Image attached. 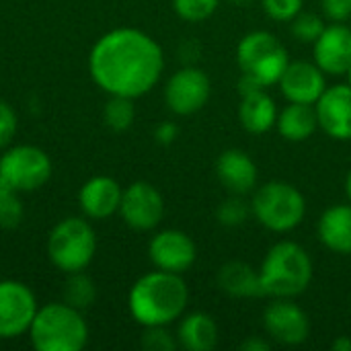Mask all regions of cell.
Instances as JSON below:
<instances>
[{
    "instance_id": "obj_32",
    "label": "cell",
    "mask_w": 351,
    "mask_h": 351,
    "mask_svg": "<svg viewBox=\"0 0 351 351\" xmlns=\"http://www.w3.org/2000/svg\"><path fill=\"white\" fill-rule=\"evenodd\" d=\"M16 132V115L8 103L0 101V148L6 146Z\"/></svg>"
},
{
    "instance_id": "obj_7",
    "label": "cell",
    "mask_w": 351,
    "mask_h": 351,
    "mask_svg": "<svg viewBox=\"0 0 351 351\" xmlns=\"http://www.w3.org/2000/svg\"><path fill=\"white\" fill-rule=\"evenodd\" d=\"M95 251V230L80 218L62 220L47 239V255L51 263L66 274L82 271L93 261Z\"/></svg>"
},
{
    "instance_id": "obj_15",
    "label": "cell",
    "mask_w": 351,
    "mask_h": 351,
    "mask_svg": "<svg viewBox=\"0 0 351 351\" xmlns=\"http://www.w3.org/2000/svg\"><path fill=\"white\" fill-rule=\"evenodd\" d=\"M313 62L331 76L348 74L351 66V27L331 23L313 43Z\"/></svg>"
},
{
    "instance_id": "obj_13",
    "label": "cell",
    "mask_w": 351,
    "mask_h": 351,
    "mask_svg": "<svg viewBox=\"0 0 351 351\" xmlns=\"http://www.w3.org/2000/svg\"><path fill=\"white\" fill-rule=\"evenodd\" d=\"M148 255L156 269L183 276L195 263L197 247L187 232L177 228H167L152 237L148 245Z\"/></svg>"
},
{
    "instance_id": "obj_10",
    "label": "cell",
    "mask_w": 351,
    "mask_h": 351,
    "mask_svg": "<svg viewBox=\"0 0 351 351\" xmlns=\"http://www.w3.org/2000/svg\"><path fill=\"white\" fill-rule=\"evenodd\" d=\"M263 329L267 337L280 346H302L311 335V321L294 298H274L263 313Z\"/></svg>"
},
{
    "instance_id": "obj_30",
    "label": "cell",
    "mask_w": 351,
    "mask_h": 351,
    "mask_svg": "<svg viewBox=\"0 0 351 351\" xmlns=\"http://www.w3.org/2000/svg\"><path fill=\"white\" fill-rule=\"evenodd\" d=\"M263 12L278 21V23H290L298 12L304 10V0H261Z\"/></svg>"
},
{
    "instance_id": "obj_16",
    "label": "cell",
    "mask_w": 351,
    "mask_h": 351,
    "mask_svg": "<svg viewBox=\"0 0 351 351\" xmlns=\"http://www.w3.org/2000/svg\"><path fill=\"white\" fill-rule=\"evenodd\" d=\"M319 128L337 142L351 140V86H327L321 99L315 103Z\"/></svg>"
},
{
    "instance_id": "obj_40",
    "label": "cell",
    "mask_w": 351,
    "mask_h": 351,
    "mask_svg": "<svg viewBox=\"0 0 351 351\" xmlns=\"http://www.w3.org/2000/svg\"><path fill=\"white\" fill-rule=\"evenodd\" d=\"M350 4H351V0H350Z\"/></svg>"
},
{
    "instance_id": "obj_35",
    "label": "cell",
    "mask_w": 351,
    "mask_h": 351,
    "mask_svg": "<svg viewBox=\"0 0 351 351\" xmlns=\"http://www.w3.org/2000/svg\"><path fill=\"white\" fill-rule=\"evenodd\" d=\"M243 351H269L271 350V341L261 337V335H251L241 343Z\"/></svg>"
},
{
    "instance_id": "obj_34",
    "label": "cell",
    "mask_w": 351,
    "mask_h": 351,
    "mask_svg": "<svg viewBox=\"0 0 351 351\" xmlns=\"http://www.w3.org/2000/svg\"><path fill=\"white\" fill-rule=\"evenodd\" d=\"M177 136H179V128H177L173 121H162V123L156 125V130H154V138H156V142L162 144V146L173 144V142L177 140Z\"/></svg>"
},
{
    "instance_id": "obj_27",
    "label": "cell",
    "mask_w": 351,
    "mask_h": 351,
    "mask_svg": "<svg viewBox=\"0 0 351 351\" xmlns=\"http://www.w3.org/2000/svg\"><path fill=\"white\" fill-rule=\"evenodd\" d=\"M14 187L0 179V228H16L23 220V204Z\"/></svg>"
},
{
    "instance_id": "obj_9",
    "label": "cell",
    "mask_w": 351,
    "mask_h": 351,
    "mask_svg": "<svg viewBox=\"0 0 351 351\" xmlns=\"http://www.w3.org/2000/svg\"><path fill=\"white\" fill-rule=\"evenodd\" d=\"M212 95L210 76L195 66L177 70L165 86V103L175 115H193L202 111Z\"/></svg>"
},
{
    "instance_id": "obj_28",
    "label": "cell",
    "mask_w": 351,
    "mask_h": 351,
    "mask_svg": "<svg viewBox=\"0 0 351 351\" xmlns=\"http://www.w3.org/2000/svg\"><path fill=\"white\" fill-rule=\"evenodd\" d=\"M325 27L327 25H325L323 16H319L317 12H306V10L298 12L290 21V31H292L294 39L300 43H311V45L319 39V35L325 31Z\"/></svg>"
},
{
    "instance_id": "obj_17",
    "label": "cell",
    "mask_w": 351,
    "mask_h": 351,
    "mask_svg": "<svg viewBox=\"0 0 351 351\" xmlns=\"http://www.w3.org/2000/svg\"><path fill=\"white\" fill-rule=\"evenodd\" d=\"M216 177L228 193L247 195L257 187V165L241 148H228L216 158Z\"/></svg>"
},
{
    "instance_id": "obj_19",
    "label": "cell",
    "mask_w": 351,
    "mask_h": 351,
    "mask_svg": "<svg viewBox=\"0 0 351 351\" xmlns=\"http://www.w3.org/2000/svg\"><path fill=\"white\" fill-rule=\"evenodd\" d=\"M319 241L337 255H351V204H335L323 212L317 224Z\"/></svg>"
},
{
    "instance_id": "obj_29",
    "label": "cell",
    "mask_w": 351,
    "mask_h": 351,
    "mask_svg": "<svg viewBox=\"0 0 351 351\" xmlns=\"http://www.w3.org/2000/svg\"><path fill=\"white\" fill-rule=\"evenodd\" d=\"M218 4L220 0H173L175 12L187 23H202L210 19L216 12Z\"/></svg>"
},
{
    "instance_id": "obj_36",
    "label": "cell",
    "mask_w": 351,
    "mask_h": 351,
    "mask_svg": "<svg viewBox=\"0 0 351 351\" xmlns=\"http://www.w3.org/2000/svg\"><path fill=\"white\" fill-rule=\"evenodd\" d=\"M333 351H351V337L348 335H339L333 343H331Z\"/></svg>"
},
{
    "instance_id": "obj_38",
    "label": "cell",
    "mask_w": 351,
    "mask_h": 351,
    "mask_svg": "<svg viewBox=\"0 0 351 351\" xmlns=\"http://www.w3.org/2000/svg\"><path fill=\"white\" fill-rule=\"evenodd\" d=\"M232 2H237L239 6H247V4H251L253 0H232Z\"/></svg>"
},
{
    "instance_id": "obj_33",
    "label": "cell",
    "mask_w": 351,
    "mask_h": 351,
    "mask_svg": "<svg viewBox=\"0 0 351 351\" xmlns=\"http://www.w3.org/2000/svg\"><path fill=\"white\" fill-rule=\"evenodd\" d=\"M323 4V14L331 23H346L351 16L350 0H321Z\"/></svg>"
},
{
    "instance_id": "obj_22",
    "label": "cell",
    "mask_w": 351,
    "mask_h": 351,
    "mask_svg": "<svg viewBox=\"0 0 351 351\" xmlns=\"http://www.w3.org/2000/svg\"><path fill=\"white\" fill-rule=\"evenodd\" d=\"M218 288L230 298H259L263 296L259 269L245 261H228L218 269Z\"/></svg>"
},
{
    "instance_id": "obj_20",
    "label": "cell",
    "mask_w": 351,
    "mask_h": 351,
    "mask_svg": "<svg viewBox=\"0 0 351 351\" xmlns=\"http://www.w3.org/2000/svg\"><path fill=\"white\" fill-rule=\"evenodd\" d=\"M278 113L280 109L267 88H257L253 93L241 95L239 119L249 134H265L276 128Z\"/></svg>"
},
{
    "instance_id": "obj_14",
    "label": "cell",
    "mask_w": 351,
    "mask_h": 351,
    "mask_svg": "<svg viewBox=\"0 0 351 351\" xmlns=\"http://www.w3.org/2000/svg\"><path fill=\"white\" fill-rule=\"evenodd\" d=\"M327 74L308 60H290L278 86L288 103L315 105L327 90Z\"/></svg>"
},
{
    "instance_id": "obj_25",
    "label": "cell",
    "mask_w": 351,
    "mask_h": 351,
    "mask_svg": "<svg viewBox=\"0 0 351 351\" xmlns=\"http://www.w3.org/2000/svg\"><path fill=\"white\" fill-rule=\"evenodd\" d=\"M251 214H253L251 212V202H247L245 195H234V193H230V197L224 199L216 208V220L226 228L243 226L249 220Z\"/></svg>"
},
{
    "instance_id": "obj_5",
    "label": "cell",
    "mask_w": 351,
    "mask_h": 351,
    "mask_svg": "<svg viewBox=\"0 0 351 351\" xmlns=\"http://www.w3.org/2000/svg\"><path fill=\"white\" fill-rule=\"evenodd\" d=\"M251 212L263 228L284 234L294 230L304 220L306 197L288 181H269L261 187H255Z\"/></svg>"
},
{
    "instance_id": "obj_24",
    "label": "cell",
    "mask_w": 351,
    "mask_h": 351,
    "mask_svg": "<svg viewBox=\"0 0 351 351\" xmlns=\"http://www.w3.org/2000/svg\"><path fill=\"white\" fill-rule=\"evenodd\" d=\"M103 117H105V123L113 132H125L134 123V117H136L134 99L119 97V95H111V99L105 105Z\"/></svg>"
},
{
    "instance_id": "obj_4",
    "label": "cell",
    "mask_w": 351,
    "mask_h": 351,
    "mask_svg": "<svg viewBox=\"0 0 351 351\" xmlns=\"http://www.w3.org/2000/svg\"><path fill=\"white\" fill-rule=\"evenodd\" d=\"M29 331L37 351H80L88 339V327L80 311L66 302L37 308Z\"/></svg>"
},
{
    "instance_id": "obj_12",
    "label": "cell",
    "mask_w": 351,
    "mask_h": 351,
    "mask_svg": "<svg viewBox=\"0 0 351 351\" xmlns=\"http://www.w3.org/2000/svg\"><path fill=\"white\" fill-rule=\"evenodd\" d=\"M119 214L130 228L152 230L165 216V199L152 183L136 181L123 189Z\"/></svg>"
},
{
    "instance_id": "obj_6",
    "label": "cell",
    "mask_w": 351,
    "mask_h": 351,
    "mask_svg": "<svg viewBox=\"0 0 351 351\" xmlns=\"http://www.w3.org/2000/svg\"><path fill=\"white\" fill-rule=\"evenodd\" d=\"M237 64L241 74L251 76L261 86L269 88L280 82L290 56L286 45L269 31L257 29L247 33L237 45Z\"/></svg>"
},
{
    "instance_id": "obj_39",
    "label": "cell",
    "mask_w": 351,
    "mask_h": 351,
    "mask_svg": "<svg viewBox=\"0 0 351 351\" xmlns=\"http://www.w3.org/2000/svg\"><path fill=\"white\" fill-rule=\"evenodd\" d=\"M346 76H348V84L351 86V66H350V70H348V74H346Z\"/></svg>"
},
{
    "instance_id": "obj_1",
    "label": "cell",
    "mask_w": 351,
    "mask_h": 351,
    "mask_svg": "<svg viewBox=\"0 0 351 351\" xmlns=\"http://www.w3.org/2000/svg\"><path fill=\"white\" fill-rule=\"evenodd\" d=\"M93 80L109 95L138 99L154 88L165 70L160 45L140 29H113L90 49Z\"/></svg>"
},
{
    "instance_id": "obj_31",
    "label": "cell",
    "mask_w": 351,
    "mask_h": 351,
    "mask_svg": "<svg viewBox=\"0 0 351 351\" xmlns=\"http://www.w3.org/2000/svg\"><path fill=\"white\" fill-rule=\"evenodd\" d=\"M142 348L148 351H173L179 348V341L177 335L173 337L167 327H146L142 335Z\"/></svg>"
},
{
    "instance_id": "obj_21",
    "label": "cell",
    "mask_w": 351,
    "mask_h": 351,
    "mask_svg": "<svg viewBox=\"0 0 351 351\" xmlns=\"http://www.w3.org/2000/svg\"><path fill=\"white\" fill-rule=\"evenodd\" d=\"M220 329L212 315L208 313H189L181 317L177 329L179 348L187 351H212L218 346Z\"/></svg>"
},
{
    "instance_id": "obj_2",
    "label": "cell",
    "mask_w": 351,
    "mask_h": 351,
    "mask_svg": "<svg viewBox=\"0 0 351 351\" xmlns=\"http://www.w3.org/2000/svg\"><path fill=\"white\" fill-rule=\"evenodd\" d=\"M189 288L181 274L150 271L130 290V313L142 327H169L185 315Z\"/></svg>"
},
{
    "instance_id": "obj_3",
    "label": "cell",
    "mask_w": 351,
    "mask_h": 351,
    "mask_svg": "<svg viewBox=\"0 0 351 351\" xmlns=\"http://www.w3.org/2000/svg\"><path fill=\"white\" fill-rule=\"evenodd\" d=\"M263 296L296 298L313 282V259L308 251L294 241H280L267 249L259 265Z\"/></svg>"
},
{
    "instance_id": "obj_11",
    "label": "cell",
    "mask_w": 351,
    "mask_h": 351,
    "mask_svg": "<svg viewBox=\"0 0 351 351\" xmlns=\"http://www.w3.org/2000/svg\"><path fill=\"white\" fill-rule=\"evenodd\" d=\"M37 315V302L33 292L14 280L0 282V337H19L31 329Z\"/></svg>"
},
{
    "instance_id": "obj_23",
    "label": "cell",
    "mask_w": 351,
    "mask_h": 351,
    "mask_svg": "<svg viewBox=\"0 0 351 351\" xmlns=\"http://www.w3.org/2000/svg\"><path fill=\"white\" fill-rule=\"evenodd\" d=\"M278 134L288 142H304L315 136L319 130V117L315 105L306 103H288L276 121Z\"/></svg>"
},
{
    "instance_id": "obj_26",
    "label": "cell",
    "mask_w": 351,
    "mask_h": 351,
    "mask_svg": "<svg viewBox=\"0 0 351 351\" xmlns=\"http://www.w3.org/2000/svg\"><path fill=\"white\" fill-rule=\"evenodd\" d=\"M97 296V290H95V284L90 282V278L82 276V271H74L70 274V280L64 288V298H66V304L74 306V308H86L93 304Z\"/></svg>"
},
{
    "instance_id": "obj_18",
    "label": "cell",
    "mask_w": 351,
    "mask_h": 351,
    "mask_svg": "<svg viewBox=\"0 0 351 351\" xmlns=\"http://www.w3.org/2000/svg\"><path fill=\"white\" fill-rule=\"evenodd\" d=\"M121 195H123V189L119 187V183L115 179L93 177L82 185V189L78 193V202L88 218L105 220V218L113 216L115 212H119Z\"/></svg>"
},
{
    "instance_id": "obj_37",
    "label": "cell",
    "mask_w": 351,
    "mask_h": 351,
    "mask_svg": "<svg viewBox=\"0 0 351 351\" xmlns=\"http://www.w3.org/2000/svg\"><path fill=\"white\" fill-rule=\"evenodd\" d=\"M346 195H348V202L351 204V171L348 173V177H346Z\"/></svg>"
},
{
    "instance_id": "obj_8",
    "label": "cell",
    "mask_w": 351,
    "mask_h": 351,
    "mask_svg": "<svg viewBox=\"0 0 351 351\" xmlns=\"http://www.w3.org/2000/svg\"><path fill=\"white\" fill-rule=\"evenodd\" d=\"M51 175L49 156L37 146H14L0 158V179L16 191H35Z\"/></svg>"
}]
</instances>
